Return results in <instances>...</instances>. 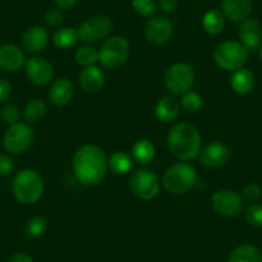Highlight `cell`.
I'll use <instances>...</instances> for the list:
<instances>
[{"mask_svg": "<svg viewBox=\"0 0 262 262\" xmlns=\"http://www.w3.org/2000/svg\"><path fill=\"white\" fill-rule=\"evenodd\" d=\"M113 31V21L107 14H97L82 22L77 29L79 40L84 44H93L105 39Z\"/></svg>", "mask_w": 262, "mask_h": 262, "instance_id": "ba28073f", "label": "cell"}, {"mask_svg": "<svg viewBox=\"0 0 262 262\" xmlns=\"http://www.w3.org/2000/svg\"><path fill=\"white\" fill-rule=\"evenodd\" d=\"M130 57V42L123 36H112L99 50L100 64L108 70H116L125 64Z\"/></svg>", "mask_w": 262, "mask_h": 262, "instance_id": "8992f818", "label": "cell"}, {"mask_svg": "<svg viewBox=\"0 0 262 262\" xmlns=\"http://www.w3.org/2000/svg\"><path fill=\"white\" fill-rule=\"evenodd\" d=\"M202 26L207 34L219 35L225 29V16L219 9H210L202 18Z\"/></svg>", "mask_w": 262, "mask_h": 262, "instance_id": "d4e9b609", "label": "cell"}, {"mask_svg": "<svg viewBox=\"0 0 262 262\" xmlns=\"http://www.w3.org/2000/svg\"><path fill=\"white\" fill-rule=\"evenodd\" d=\"M49 100L57 107L67 105L74 97V85L66 77L55 80L49 90Z\"/></svg>", "mask_w": 262, "mask_h": 262, "instance_id": "ffe728a7", "label": "cell"}, {"mask_svg": "<svg viewBox=\"0 0 262 262\" xmlns=\"http://www.w3.org/2000/svg\"><path fill=\"white\" fill-rule=\"evenodd\" d=\"M79 82L85 93L93 94L103 89L105 84V75L98 66H89V67H84V70L80 72Z\"/></svg>", "mask_w": 262, "mask_h": 262, "instance_id": "d6986e66", "label": "cell"}, {"mask_svg": "<svg viewBox=\"0 0 262 262\" xmlns=\"http://www.w3.org/2000/svg\"><path fill=\"white\" fill-rule=\"evenodd\" d=\"M75 60H76L77 64L82 66V67L94 66L95 63L99 62V52L90 45H85V47L79 48L76 50Z\"/></svg>", "mask_w": 262, "mask_h": 262, "instance_id": "f1b7e54d", "label": "cell"}, {"mask_svg": "<svg viewBox=\"0 0 262 262\" xmlns=\"http://www.w3.org/2000/svg\"><path fill=\"white\" fill-rule=\"evenodd\" d=\"M14 170V162L8 155L0 153V176H9Z\"/></svg>", "mask_w": 262, "mask_h": 262, "instance_id": "8d00e7d4", "label": "cell"}, {"mask_svg": "<svg viewBox=\"0 0 262 262\" xmlns=\"http://www.w3.org/2000/svg\"><path fill=\"white\" fill-rule=\"evenodd\" d=\"M195 81V71L188 63H175L165 74V86L175 95H184L190 92Z\"/></svg>", "mask_w": 262, "mask_h": 262, "instance_id": "52a82bcc", "label": "cell"}, {"mask_svg": "<svg viewBox=\"0 0 262 262\" xmlns=\"http://www.w3.org/2000/svg\"><path fill=\"white\" fill-rule=\"evenodd\" d=\"M13 195L22 205H34L39 202L44 193L42 178L31 168H24L19 171L12 183Z\"/></svg>", "mask_w": 262, "mask_h": 262, "instance_id": "3957f363", "label": "cell"}, {"mask_svg": "<svg viewBox=\"0 0 262 262\" xmlns=\"http://www.w3.org/2000/svg\"><path fill=\"white\" fill-rule=\"evenodd\" d=\"M198 183L194 166L186 162H179L167 168L163 175V188L173 195H180L190 190Z\"/></svg>", "mask_w": 262, "mask_h": 262, "instance_id": "277c9868", "label": "cell"}, {"mask_svg": "<svg viewBox=\"0 0 262 262\" xmlns=\"http://www.w3.org/2000/svg\"><path fill=\"white\" fill-rule=\"evenodd\" d=\"M12 85L7 80L0 79V105L8 102L12 97Z\"/></svg>", "mask_w": 262, "mask_h": 262, "instance_id": "74e56055", "label": "cell"}, {"mask_svg": "<svg viewBox=\"0 0 262 262\" xmlns=\"http://www.w3.org/2000/svg\"><path fill=\"white\" fill-rule=\"evenodd\" d=\"M228 262H262V253L252 244H241L230 252Z\"/></svg>", "mask_w": 262, "mask_h": 262, "instance_id": "603a6c76", "label": "cell"}, {"mask_svg": "<svg viewBox=\"0 0 262 262\" xmlns=\"http://www.w3.org/2000/svg\"><path fill=\"white\" fill-rule=\"evenodd\" d=\"M212 208L224 217H236L244 208L243 196L231 189H220L211 196Z\"/></svg>", "mask_w": 262, "mask_h": 262, "instance_id": "8fae6325", "label": "cell"}, {"mask_svg": "<svg viewBox=\"0 0 262 262\" xmlns=\"http://www.w3.org/2000/svg\"><path fill=\"white\" fill-rule=\"evenodd\" d=\"M26 64L24 50L16 44H4L0 47V67L4 71L17 72Z\"/></svg>", "mask_w": 262, "mask_h": 262, "instance_id": "e0dca14e", "label": "cell"}, {"mask_svg": "<svg viewBox=\"0 0 262 262\" xmlns=\"http://www.w3.org/2000/svg\"><path fill=\"white\" fill-rule=\"evenodd\" d=\"M167 145L173 157L188 162L200 156L202 149V135L191 123H176L168 133Z\"/></svg>", "mask_w": 262, "mask_h": 262, "instance_id": "7a4b0ae2", "label": "cell"}, {"mask_svg": "<svg viewBox=\"0 0 262 262\" xmlns=\"http://www.w3.org/2000/svg\"><path fill=\"white\" fill-rule=\"evenodd\" d=\"M216 64L225 71H236L243 69L248 59V50L241 41L228 40L217 45L213 53Z\"/></svg>", "mask_w": 262, "mask_h": 262, "instance_id": "5b68a950", "label": "cell"}, {"mask_svg": "<svg viewBox=\"0 0 262 262\" xmlns=\"http://www.w3.org/2000/svg\"><path fill=\"white\" fill-rule=\"evenodd\" d=\"M44 19H45V24H47L48 26L55 29V27H59L60 25H62L63 14L62 12H60V9L53 8V9H49V11H47Z\"/></svg>", "mask_w": 262, "mask_h": 262, "instance_id": "d590c367", "label": "cell"}, {"mask_svg": "<svg viewBox=\"0 0 262 262\" xmlns=\"http://www.w3.org/2000/svg\"><path fill=\"white\" fill-rule=\"evenodd\" d=\"M181 105L188 112H198L203 105V98L195 92H188L183 95Z\"/></svg>", "mask_w": 262, "mask_h": 262, "instance_id": "4dcf8cb0", "label": "cell"}, {"mask_svg": "<svg viewBox=\"0 0 262 262\" xmlns=\"http://www.w3.org/2000/svg\"><path fill=\"white\" fill-rule=\"evenodd\" d=\"M47 229V220L42 216H34V217L27 220L26 225H25V234H26L27 238L36 239L44 235Z\"/></svg>", "mask_w": 262, "mask_h": 262, "instance_id": "f546056e", "label": "cell"}, {"mask_svg": "<svg viewBox=\"0 0 262 262\" xmlns=\"http://www.w3.org/2000/svg\"><path fill=\"white\" fill-rule=\"evenodd\" d=\"M158 6L166 14H172L178 11L179 0H158Z\"/></svg>", "mask_w": 262, "mask_h": 262, "instance_id": "f35d334b", "label": "cell"}, {"mask_svg": "<svg viewBox=\"0 0 262 262\" xmlns=\"http://www.w3.org/2000/svg\"><path fill=\"white\" fill-rule=\"evenodd\" d=\"M156 156V148L153 143L148 139H140L133 145L131 157L140 165H147L152 162Z\"/></svg>", "mask_w": 262, "mask_h": 262, "instance_id": "cb8c5ba5", "label": "cell"}, {"mask_svg": "<svg viewBox=\"0 0 262 262\" xmlns=\"http://www.w3.org/2000/svg\"><path fill=\"white\" fill-rule=\"evenodd\" d=\"M47 103L41 99H32L26 104L24 110V117L27 123H35L41 121L47 116Z\"/></svg>", "mask_w": 262, "mask_h": 262, "instance_id": "83f0119b", "label": "cell"}, {"mask_svg": "<svg viewBox=\"0 0 262 262\" xmlns=\"http://www.w3.org/2000/svg\"><path fill=\"white\" fill-rule=\"evenodd\" d=\"M53 2L60 11H70L77 4V0H53Z\"/></svg>", "mask_w": 262, "mask_h": 262, "instance_id": "ab89813d", "label": "cell"}, {"mask_svg": "<svg viewBox=\"0 0 262 262\" xmlns=\"http://www.w3.org/2000/svg\"><path fill=\"white\" fill-rule=\"evenodd\" d=\"M72 168L77 180L86 186H95L104 179L108 170V158L100 147L85 144L75 152Z\"/></svg>", "mask_w": 262, "mask_h": 262, "instance_id": "6da1fadb", "label": "cell"}, {"mask_svg": "<svg viewBox=\"0 0 262 262\" xmlns=\"http://www.w3.org/2000/svg\"><path fill=\"white\" fill-rule=\"evenodd\" d=\"M128 188L135 196L143 201H149L160 193L161 181L152 170L140 168L131 175Z\"/></svg>", "mask_w": 262, "mask_h": 262, "instance_id": "30bf717a", "label": "cell"}, {"mask_svg": "<svg viewBox=\"0 0 262 262\" xmlns=\"http://www.w3.org/2000/svg\"><path fill=\"white\" fill-rule=\"evenodd\" d=\"M259 59L262 60V45L259 47Z\"/></svg>", "mask_w": 262, "mask_h": 262, "instance_id": "b9f144b4", "label": "cell"}, {"mask_svg": "<svg viewBox=\"0 0 262 262\" xmlns=\"http://www.w3.org/2000/svg\"><path fill=\"white\" fill-rule=\"evenodd\" d=\"M230 158V150L228 145L221 142H211L201 149L200 161L211 168H219L226 165Z\"/></svg>", "mask_w": 262, "mask_h": 262, "instance_id": "5bb4252c", "label": "cell"}, {"mask_svg": "<svg viewBox=\"0 0 262 262\" xmlns=\"http://www.w3.org/2000/svg\"><path fill=\"white\" fill-rule=\"evenodd\" d=\"M8 262H34V259H32L31 256H29L27 253L17 252V253L12 254V256L9 257Z\"/></svg>", "mask_w": 262, "mask_h": 262, "instance_id": "60d3db41", "label": "cell"}, {"mask_svg": "<svg viewBox=\"0 0 262 262\" xmlns=\"http://www.w3.org/2000/svg\"><path fill=\"white\" fill-rule=\"evenodd\" d=\"M35 139L34 130L27 122H18L9 126L3 138V145L7 152L21 155L30 149Z\"/></svg>", "mask_w": 262, "mask_h": 262, "instance_id": "9c48e42d", "label": "cell"}, {"mask_svg": "<svg viewBox=\"0 0 262 262\" xmlns=\"http://www.w3.org/2000/svg\"><path fill=\"white\" fill-rule=\"evenodd\" d=\"M246 219L252 226L262 228V205L252 203L246 208Z\"/></svg>", "mask_w": 262, "mask_h": 262, "instance_id": "836d02e7", "label": "cell"}, {"mask_svg": "<svg viewBox=\"0 0 262 262\" xmlns=\"http://www.w3.org/2000/svg\"><path fill=\"white\" fill-rule=\"evenodd\" d=\"M77 41H79L77 30L72 29V27H62L53 35V44L58 49H70V48L75 47Z\"/></svg>", "mask_w": 262, "mask_h": 262, "instance_id": "4316f807", "label": "cell"}, {"mask_svg": "<svg viewBox=\"0 0 262 262\" xmlns=\"http://www.w3.org/2000/svg\"><path fill=\"white\" fill-rule=\"evenodd\" d=\"M131 6L135 12L143 17H153L157 11V2L156 0H133Z\"/></svg>", "mask_w": 262, "mask_h": 262, "instance_id": "1f68e13d", "label": "cell"}, {"mask_svg": "<svg viewBox=\"0 0 262 262\" xmlns=\"http://www.w3.org/2000/svg\"><path fill=\"white\" fill-rule=\"evenodd\" d=\"M180 103L176 98L173 97H163L162 99L158 100V103L156 104V117L161 121V122H172L176 120V117L179 116L180 112Z\"/></svg>", "mask_w": 262, "mask_h": 262, "instance_id": "44dd1931", "label": "cell"}, {"mask_svg": "<svg viewBox=\"0 0 262 262\" xmlns=\"http://www.w3.org/2000/svg\"><path fill=\"white\" fill-rule=\"evenodd\" d=\"M108 167L116 175H126L133 168V157L126 152L117 150L108 158Z\"/></svg>", "mask_w": 262, "mask_h": 262, "instance_id": "484cf974", "label": "cell"}, {"mask_svg": "<svg viewBox=\"0 0 262 262\" xmlns=\"http://www.w3.org/2000/svg\"><path fill=\"white\" fill-rule=\"evenodd\" d=\"M230 86L236 94H249L254 88V75L247 69L236 70L230 77Z\"/></svg>", "mask_w": 262, "mask_h": 262, "instance_id": "7402d4cb", "label": "cell"}, {"mask_svg": "<svg viewBox=\"0 0 262 262\" xmlns=\"http://www.w3.org/2000/svg\"><path fill=\"white\" fill-rule=\"evenodd\" d=\"M19 117H21V112H19L18 107L14 104H6L0 110V118L9 126L18 123Z\"/></svg>", "mask_w": 262, "mask_h": 262, "instance_id": "d6a6232c", "label": "cell"}, {"mask_svg": "<svg viewBox=\"0 0 262 262\" xmlns=\"http://www.w3.org/2000/svg\"><path fill=\"white\" fill-rule=\"evenodd\" d=\"M253 9V0H221V12L225 18L242 22L248 18Z\"/></svg>", "mask_w": 262, "mask_h": 262, "instance_id": "ac0fdd59", "label": "cell"}, {"mask_svg": "<svg viewBox=\"0 0 262 262\" xmlns=\"http://www.w3.org/2000/svg\"><path fill=\"white\" fill-rule=\"evenodd\" d=\"M26 75L32 84L45 86L50 84L54 77V69L52 63L42 57H32L25 64Z\"/></svg>", "mask_w": 262, "mask_h": 262, "instance_id": "4fadbf2b", "label": "cell"}, {"mask_svg": "<svg viewBox=\"0 0 262 262\" xmlns=\"http://www.w3.org/2000/svg\"><path fill=\"white\" fill-rule=\"evenodd\" d=\"M48 42H49V34L47 29L39 25L29 27L22 35V47L27 53H31V54L42 52L47 48Z\"/></svg>", "mask_w": 262, "mask_h": 262, "instance_id": "2e32d148", "label": "cell"}, {"mask_svg": "<svg viewBox=\"0 0 262 262\" xmlns=\"http://www.w3.org/2000/svg\"><path fill=\"white\" fill-rule=\"evenodd\" d=\"M239 39L248 52L259 49L262 42V27L256 18H246L241 22L238 29Z\"/></svg>", "mask_w": 262, "mask_h": 262, "instance_id": "9a60e30c", "label": "cell"}, {"mask_svg": "<svg viewBox=\"0 0 262 262\" xmlns=\"http://www.w3.org/2000/svg\"><path fill=\"white\" fill-rule=\"evenodd\" d=\"M145 37L153 45H165L172 39L173 25L166 17H150L145 25Z\"/></svg>", "mask_w": 262, "mask_h": 262, "instance_id": "7c38bea8", "label": "cell"}, {"mask_svg": "<svg viewBox=\"0 0 262 262\" xmlns=\"http://www.w3.org/2000/svg\"><path fill=\"white\" fill-rule=\"evenodd\" d=\"M262 195V189L258 184L256 183H249L242 190V196L243 200L248 201V202H256L257 200H259Z\"/></svg>", "mask_w": 262, "mask_h": 262, "instance_id": "e575fe53", "label": "cell"}]
</instances>
